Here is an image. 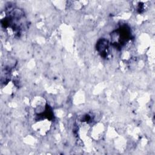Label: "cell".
<instances>
[{
	"label": "cell",
	"mask_w": 155,
	"mask_h": 155,
	"mask_svg": "<svg viewBox=\"0 0 155 155\" xmlns=\"http://www.w3.org/2000/svg\"><path fill=\"white\" fill-rule=\"evenodd\" d=\"M1 25L4 28H12L14 33L20 35L25 25L24 12L19 8H13L7 13V16L1 21Z\"/></svg>",
	"instance_id": "1"
},
{
	"label": "cell",
	"mask_w": 155,
	"mask_h": 155,
	"mask_svg": "<svg viewBox=\"0 0 155 155\" xmlns=\"http://www.w3.org/2000/svg\"><path fill=\"white\" fill-rule=\"evenodd\" d=\"M131 38V31L130 28L127 25H123L111 35L113 44L116 47H121Z\"/></svg>",
	"instance_id": "2"
},
{
	"label": "cell",
	"mask_w": 155,
	"mask_h": 155,
	"mask_svg": "<svg viewBox=\"0 0 155 155\" xmlns=\"http://www.w3.org/2000/svg\"><path fill=\"white\" fill-rule=\"evenodd\" d=\"M109 47L108 41L102 38L99 39L96 44V49L101 56L105 58L107 56Z\"/></svg>",
	"instance_id": "3"
}]
</instances>
